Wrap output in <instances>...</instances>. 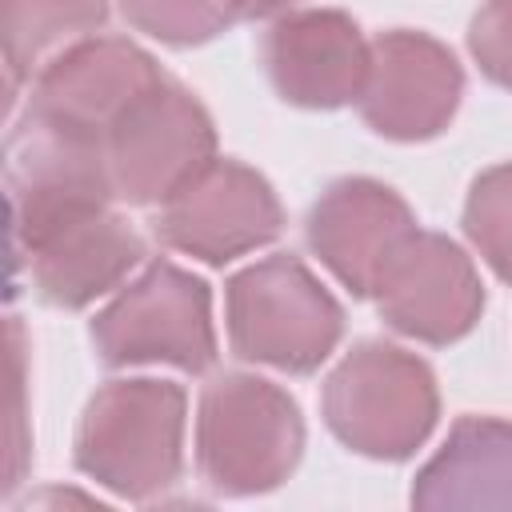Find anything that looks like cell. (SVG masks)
I'll list each match as a JSON object with an SVG mask.
<instances>
[{"mask_svg": "<svg viewBox=\"0 0 512 512\" xmlns=\"http://www.w3.org/2000/svg\"><path fill=\"white\" fill-rule=\"evenodd\" d=\"M4 64H8V100L20 84L40 72L60 44L96 32L108 20V0H0Z\"/></svg>", "mask_w": 512, "mask_h": 512, "instance_id": "obj_15", "label": "cell"}, {"mask_svg": "<svg viewBox=\"0 0 512 512\" xmlns=\"http://www.w3.org/2000/svg\"><path fill=\"white\" fill-rule=\"evenodd\" d=\"M320 412L348 452L400 464L416 456L436 428V372L392 340H360L328 372Z\"/></svg>", "mask_w": 512, "mask_h": 512, "instance_id": "obj_2", "label": "cell"}, {"mask_svg": "<svg viewBox=\"0 0 512 512\" xmlns=\"http://www.w3.org/2000/svg\"><path fill=\"white\" fill-rule=\"evenodd\" d=\"M168 72L124 36H84L56 52L28 84L24 116L68 136L104 144L120 112Z\"/></svg>", "mask_w": 512, "mask_h": 512, "instance_id": "obj_9", "label": "cell"}, {"mask_svg": "<svg viewBox=\"0 0 512 512\" xmlns=\"http://www.w3.org/2000/svg\"><path fill=\"white\" fill-rule=\"evenodd\" d=\"M468 52L476 68L512 92V0H484L468 24Z\"/></svg>", "mask_w": 512, "mask_h": 512, "instance_id": "obj_18", "label": "cell"}, {"mask_svg": "<svg viewBox=\"0 0 512 512\" xmlns=\"http://www.w3.org/2000/svg\"><path fill=\"white\" fill-rule=\"evenodd\" d=\"M412 508H512V420L460 416L416 472Z\"/></svg>", "mask_w": 512, "mask_h": 512, "instance_id": "obj_14", "label": "cell"}, {"mask_svg": "<svg viewBox=\"0 0 512 512\" xmlns=\"http://www.w3.org/2000/svg\"><path fill=\"white\" fill-rule=\"evenodd\" d=\"M152 232L172 252L224 268L228 260L272 244L284 232V208L256 168L232 156H212L160 204Z\"/></svg>", "mask_w": 512, "mask_h": 512, "instance_id": "obj_7", "label": "cell"}, {"mask_svg": "<svg viewBox=\"0 0 512 512\" xmlns=\"http://www.w3.org/2000/svg\"><path fill=\"white\" fill-rule=\"evenodd\" d=\"M216 156V124L180 80L164 76L136 96L104 136L112 192L124 204H164Z\"/></svg>", "mask_w": 512, "mask_h": 512, "instance_id": "obj_6", "label": "cell"}, {"mask_svg": "<svg viewBox=\"0 0 512 512\" xmlns=\"http://www.w3.org/2000/svg\"><path fill=\"white\" fill-rule=\"evenodd\" d=\"M88 332L108 368L172 364L200 376L216 364L212 288L172 260H152L92 316Z\"/></svg>", "mask_w": 512, "mask_h": 512, "instance_id": "obj_5", "label": "cell"}, {"mask_svg": "<svg viewBox=\"0 0 512 512\" xmlns=\"http://www.w3.org/2000/svg\"><path fill=\"white\" fill-rule=\"evenodd\" d=\"M380 320L420 344H456L484 316V284L472 256L444 232L416 228L372 288Z\"/></svg>", "mask_w": 512, "mask_h": 512, "instance_id": "obj_10", "label": "cell"}, {"mask_svg": "<svg viewBox=\"0 0 512 512\" xmlns=\"http://www.w3.org/2000/svg\"><path fill=\"white\" fill-rule=\"evenodd\" d=\"M464 236L480 260L512 284V160L484 168L464 200Z\"/></svg>", "mask_w": 512, "mask_h": 512, "instance_id": "obj_16", "label": "cell"}, {"mask_svg": "<svg viewBox=\"0 0 512 512\" xmlns=\"http://www.w3.org/2000/svg\"><path fill=\"white\" fill-rule=\"evenodd\" d=\"M304 456L300 404L272 380L224 372L200 392L196 468L220 496L280 488Z\"/></svg>", "mask_w": 512, "mask_h": 512, "instance_id": "obj_4", "label": "cell"}, {"mask_svg": "<svg viewBox=\"0 0 512 512\" xmlns=\"http://www.w3.org/2000/svg\"><path fill=\"white\" fill-rule=\"evenodd\" d=\"M144 260L140 232L108 204L64 208L36 228L12 232V264L28 272L32 292L48 308H88L96 296L124 284Z\"/></svg>", "mask_w": 512, "mask_h": 512, "instance_id": "obj_8", "label": "cell"}, {"mask_svg": "<svg viewBox=\"0 0 512 512\" xmlns=\"http://www.w3.org/2000/svg\"><path fill=\"white\" fill-rule=\"evenodd\" d=\"M224 324L240 360L308 376L336 352L344 308L300 256L276 252L228 276Z\"/></svg>", "mask_w": 512, "mask_h": 512, "instance_id": "obj_3", "label": "cell"}, {"mask_svg": "<svg viewBox=\"0 0 512 512\" xmlns=\"http://www.w3.org/2000/svg\"><path fill=\"white\" fill-rule=\"evenodd\" d=\"M120 12L136 32L168 48L208 44L236 20L224 0H120Z\"/></svg>", "mask_w": 512, "mask_h": 512, "instance_id": "obj_17", "label": "cell"}, {"mask_svg": "<svg viewBox=\"0 0 512 512\" xmlns=\"http://www.w3.org/2000/svg\"><path fill=\"white\" fill-rule=\"evenodd\" d=\"M464 96V68L448 44L416 28H392L372 40V68L360 92L364 124L396 144L440 136Z\"/></svg>", "mask_w": 512, "mask_h": 512, "instance_id": "obj_11", "label": "cell"}, {"mask_svg": "<svg viewBox=\"0 0 512 512\" xmlns=\"http://www.w3.org/2000/svg\"><path fill=\"white\" fill-rule=\"evenodd\" d=\"M224 4L236 20H260V16H272V12L288 8L292 0H224Z\"/></svg>", "mask_w": 512, "mask_h": 512, "instance_id": "obj_19", "label": "cell"}, {"mask_svg": "<svg viewBox=\"0 0 512 512\" xmlns=\"http://www.w3.org/2000/svg\"><path fill=\"white\" fill-rule=\"evenodd\" d=\"M264 72L284 104L328 112L360 100L372 44L340 8H304L280 16L260 44Z\"/></svg>", "mask_w": 512, "mask_h": 512, "instance_id": "obj_12", "label": "cell"}, {"mask_svg": "<svg viewBox=\"0 0 512 512\" xmlns=\"http://www.w3.org/2000/svg\"><path fill=\"white\" fill-rule=\"evenodd\" d=\"M184 416L188 396L172 380H108L80 412L72 460L120 500H156L184 472Z\"/></svg>", "mask_w": 512, "mask_h": 512, "instance_id": "obj_1", "label": "cell"}, {"mask_svg": "<svg viewBox=\"0 0 512 512\" xmlns=\"http://www.w3.org/2000/svg\"><path fill=\"white\" fill-rule=\"evenodd\" d=\"M412 232L416 216L408 200L372 176L332 180L304 220L308 248L352 296H372L376 276Z\"/></svg>", "mask_w": 512, "mask_h": 512, "instance_id": "obj_13", "label": "cell"}]
</instances>
